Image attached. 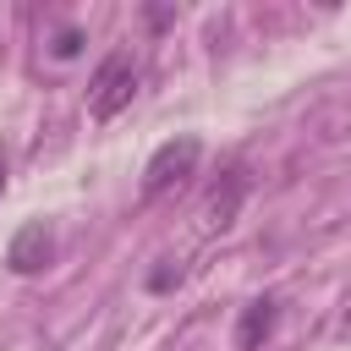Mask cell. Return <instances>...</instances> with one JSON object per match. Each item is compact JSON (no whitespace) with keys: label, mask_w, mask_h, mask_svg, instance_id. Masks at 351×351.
Here are the masks:
<instances>
[{"label":"cell","mask_w":351,"mask_h":351,"mask_svg":"<svg viewBox=\"0 0 351 351\" xmlns=\"http://www.w3.org/2000/svg\"><path fill=\"white\" fill-rule=\"evenodd\" d=\"M132 99H137V60H132L126 49H115V55L99 60V71H93V82H88V110H93L99 121H115Z\"/></svg>","instance_id":"cell-1"},{"label":"cell","mask_w":351,"mask_h":351,"mask_svg":"<svg viewBox=\"0 0 351 351\" xmlns=\"http://www.w3.org/2000/svg\"><path fill=\"white\" fill-rule=\"evenodd\" d=\"M197 159H203V143H197V137H170V143H159L154 159H148V170H143V197L176 192V186L197 170Z\"/></svg>","instance_id":"cell-2"},{"label":"cell","mask_w":351,"mask_h":351,"mask_svg":"<svg viewBox=\"0 0 351 351\" xmlns=\"http://www.w3.org/2000/svg\"><path fill=\"white\" fill-rule=\"evenodd\" d=\"M49 258H55V230H49V219H27V225L11 236V247H5L11 274H38Z\"/></svg>","instance_id":"cell-3"},{"label":"cell","mask_w":351,"mask_h":351,"mask_svg":"<svg viewBox=\"0 0 351 351\" xmlns=\"http://www.w3.org/2000/svg\"><path fill=\"white\" fill-rule=\"evenodd\" d=\"M241 197H247V170H225V176L214 181L208 203H203V225H208V230H225V225L236 219Z\"/></svg>","instance_id":"cell-4"},{"label":"cell","mask_w":351,"mask_h":351,"mask_svg":"<svg viewBox=\"0 0 351 351\" xmlns=\"http://www.w3.org/2000/svg\"><path fill=\"white\" fill-rule=\"evenodd\" d=\"M274 318H280V302L274 296H252L241 307V324H236V351H258L274 335Z\"/></svg>","instance_id":"cell-5"},{"label":"cell","mask_w":351,"mask_h":351,"mask_svg":"<svg viewBox=\"0 0 351 351\" xmlns=\"http://www.w3.org/2000/svg\"><path fill=\"white\" fill-rule=\"evenodd\" d=\"M49 49H55V55H60V60H71V55H77V49H82V33H77V27H60V33H55V44H49Z\"/></svg>","instance_id":"cell-6"},{"label":"cell","mask_w":351,"mask_h":351,"mask_svg":"<svg viewBox=\"0 0 351 351\" xmlns=\"http://www.w3.org/2000/svg\"><path fill=\"white\" fill-rule=\"evenodd\" d=\"M170 280H181V269H154L148 274V291H170Z\"/></svg>","instance_id":"cell-7"},{"label":"cell","mask_w":351,"mask_h":351,"mask_svg":"<svg viewBox=\"0 0 351 351\" xmlns=\"http://www.w3.org/2000/svg\"><path fill=\"white\" fill-rule=\"evenodd\" d=\"M0 192H5V170H0Z\"/></svg>","instance_id":"cell-8"}]
</instances>
